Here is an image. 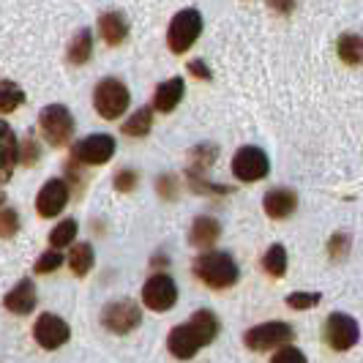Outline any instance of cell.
<instances>
[{"instance_id":"6da1fadb","label":"cell","mask_w":363,"mask_h":363,"mask_svg":"<svg viewBox=\"0 0 363 363\" xmlns=\"http://www.w3.org/2000/svg\"><path fill=\"white\" fill-rule=\"evenodd\" d=\"M218 333V320L213 311L202 309L194 311L189 323L175 325L167 336V350L178 358V361H189L197 355V350L211 345Z\"/></svg>"},{"instance_id":"7a4b0ae2","label":"cell","mask_w":363,"mask_h":363,"mask_svg":"<svg viewBox=\"0 0 363 363\" xmlns=\"http://www.w3.org/2000/svg\"><path fill=\"white\" fill-rule=\"evenodd\" d=\"M194 276L213 290H224L238 281V265L227 252H208L194 259Z\"/></svg>"},{"instance_id":"3957f363","label":"cell","mask_w":363,"mask_h":363,"mask_svg":"<svg viewBox=\"0 0 363 363\" xmlns=\"http://www.w3.org/2000/svg\"><path fill=\"white\" fill-rule=\"evenodd\" d=\"M131 93L118 77H104L93 91V107L104 121H115L128 109Z\"/></svg>"},{"instance_id":"277c9868","label":"cell","mask_w":363,"mask_h":363,"mask_svg":"<svg viewBox=\"0 0 363 363\" xmlns=\"http://www.w3.org/2000/svg\"><path fill=\"white\" fill-rule=\"evenodd\" d=\"M38 126L50 145L63 147L74 137V115L63 104H47L38 115Z\"/></svg>"},{"instance_id":"5b68a950","label":"cell","mask_w":363,"mask_h":363,"mask_svg":"<svg viewBox=\"0 0 363 363\" xmlns=\"http://www.w3.org/2000/svg\"><path fill=\"white\" fill-rule=\"evenodd\" d=\"M202 33V14L197 9H183L178 11L172 22H169V30H167V44L175 55H183Z\"/></svg>"},{"instance_id":"8992f818","label":"cell","mask_w":363,"mask_h":363,"mask_svg":"<svg viewBox=\"0 0 363 363\" xmlns=\"http://www.w3.org/2000/svg\"><path fill=\"white\" fill-rule=\"evenodd\" d=\"M295 339V330L287 323H262V325L249 328L243 333V342L255 352H265L273 347H287Z\"/></svg>"},{"instance_id":"52a82bcc","label":"cell","mask_w":363,"mask_h":363,"mask_svg":"<svg viewBox=\"0 0 363 363\" xmlns=\"http://www.w3.org/2000/svg\"><path fill=\"white\" fill-rule=\"evenodd\" d=\"M268 169H271V162H268V153L262 147H240L233 159V175L243 183L262 181L268 175Z\"/></svg>"},{"instance_id":"ba28073f","label":"cell","mask_w":363,"mask_h":363,"mask_svg":"<svg viewBox=\"0 0 363 363\" xmlns=\"http://www.w3.org/2000/svg\"><path fill=\"white\" fill-rule=\"evenodd\" d=\"M143 323V309L134 301H112L101 311V325L109 333H128Z\"/></svg>"},{"instance_id":"9c48e42d","label":"cell","mask_w":363,"mask_h":363,"mask_svg":"<svg viewBox=\"0 0 363 363\" xmlns=\"http://www.w3.org/2000/svg\"><path fill=\"white\" fill-rule=\"evenodd\" d=\"M178 301V284L167 276V273H156L150 276L143 287V303L153 311H169Z\"/></svg>"},{"instance_id":"30bf717a","label":"cell","mask_w":363,"mask_h":363,"mask_svg":"<svg viewBox=\"0 0 363 363\" xmlns=\"http://www.w3.org/2000/svg\"><path fill=\"white\" fill-rule=\"evenodd\" d=\"M358 336H361L358 323H355L350 314L333 311V314L325 320V342L330 345V350L345 352V350H350V347H355Z\"/></svg>"},{"instance_id":"8fae6325","label":"cell","mask_w":363,"mask_h":363,"mask_svg":"<svg viewBox=\"0 0 363 363\" xmlns=\"http://www.w3.org/2000/svg\"><path fill=\"white\" fill-rule=\"evenodd\" d=\"M33 339L44 350H57L72 339V328L66 320H60L57 314H41L33 325Z\"/></svg>"},{"instance_id":"7c38bea8","label":"cell","mask_w":363,"mask_h":363,"mask_svg":"<svg viewBox=\"0 0 363 363\" xmlns=\"http://www.w3.org/2000/svg\"><path fill=\"white\" fill-rule=\"evenodd\" d=\"M115 153V140L109 134H91L85 140H79L72 147V156L79 164H107Z\"/></svg>"},{"instance_id":"4fadbf2b","label":"cell","mask_w":363,"mask_h":363,"mask_svg":"<svg viewBox=\"0 0 363 363\" xmlns=\"http://www.w3.org/2000/svg\"><path fill=\"white\" fill-rule=\"evenodd\" d=\"M66 202H69V183L60 181V178L47 181L41 186V191H38V197H36L38 216H44V218L57 216V213L66 208Z\"/></svg>"},{"instance_id":"5bb4252c","label":"cell","mask_w":363,"mask_h":363,"mask_svg":"<svg viewBox=\"0 0 363 363\" xmlns=\"http://www.w3.org/2000/svg\"><path fill=\"white\" fill-rule=\"evenodd\" d=\"M17 147L19 140L14 134V128L6 121H0V183H6L11 178L14 167H17Z\"/></svg>"},{"instance_id":"9a60e30c","label":"cell","mask_w":363,"mask_h":363,"mask_svg":"<svg viewBox=\"0 0 363 363\" xmlns=\"http://www.w3.org/2000/svg\"><path fill=\"white\" fill-rule=\"evenodd\" d=\"M36 301H38L36 284L30 279H22L17 287L3 298V306L11 311V314H30V311L36 309Z\"/></svg>"},{"instance_id":"2e32d148","label":"cell","mask_w":363,"mask_h":363,"mask_svg":"<svg viewBox=\"0 0 363 363\" xmlns=\"http://www.w3.org/2000/svg\"><path fill=\"white\" fill-rule=\"evenodd\" d=\"M298 208V194L290 189H271L262 197V211L271 218H287Z\"/></svg>"},{"instance_id":"e0dca14e","label":"cell","mask_w":363,"mask_h":363,"mask_svg":"<svg viewBox=\"0 0 363 363\" xmlns=\"http://www.w3.org/2000/svg\"><path fill=\"white\" fill-rule=\"evenodd\" d=\"M99 33H101V38L107 41L109 47L123 44L128 36L126 14H123V11H104V14L99 17Z\"/></svg>"},{"instance_id":"ac0fdd59","label":"cell","mask_w":363,"mask_h":363,"mask_svg":"<svg viewBox=\"0 0 363 363\" xmlns=\"http://www.w3.org/2000/svg\"><path fill=\"white\" fill-rule=\"evenodd\" d=\"M183 91H186V85H183L181 77H172V79L162 82V85L156 88V96H153V109H159V112H172V109L181 104Z\"/></svg>"},{"instance_id":"d6986e66","label":"cell","mask_w":363,"mask_h":363,"mask_svg":"<svg viewBox=\"0 0 363 363\" xmlns=\"http://www.w3.org/2000/svg\"><path fill=\"white\" fill-rule=\"evenodd\" d=\"M218 235H221V224H218L216 218L211 216H200L194 218V224H191V243L194 246H200V249H205V246H213L218 240Z\"/></svg>"},{"instance_id":"ffe728a7","label":"cell","mask_w":363,"mask_h":363,"mask_svg":"<svg viewBox=\"0 0 363 363\" xmlns=\"http://www.w3.org/2000/svg\"><path fill=\"white\" fill-rule=\"evenodd\" d=\"M93 262H96V255H93L91 243H74L72 255H69V268L74 276H88L93 271Z\"/></svg>"},{"instance_id":"44dd1931","label":"cell","mask_w":363,"mask_h":363,"mask_svg":"<svg viewBox=\"0 0 363 363\" xmlns=\"http://www.w3.org/2000/svg\"><path fill=\"white\" fill-rule=\"evenodd\" d=\"M93 55V33L88 28H82V30H77L72 38V44H69V60L72 63H88Z\"/></svg>"},{"instance_id":"7402d4cb","label":"cell","mask_w":363,"mask_h":363,"mask_svg":"<svg viewBox=\"0 0 363 363\" xmlns=\"http://www.w3.org/2000/svg\"><path fill=\"white\" fill-rule=\"evenodd\" d=\"M339 57L350 66H361L363 63V36L358 33H347L339 38Z\"/></svg>"},{"instance_id":"603a6c76","label":"cell","mask_w":363,"mask_h":363,"mask_svg":"<svg viewBox=\"0 0 363 363\" xmlns=\"http://www.w3.org/2000/svg\"><path fill=\"white\" fill-rule=\"evenodd\" d=\"M25 101V91L11 79H0V115L14 112Z\"/></svg>"},{"instance_id":"cb8c5ba5","label":"cell","mask_w":363,"mask_h":363,"mask_svg":"<svg viewBox=\"0 0 363 363\" xmlns=\"http://www.w3.org/2000/svg\"><path fill=\"white\" fill-rule=\"evenodd\" d=\"M150 126H153V107H140L123 123V134H128V137H145Z\"/></svg>"},{"instance_id":"d4e9b609","label":"cell","mask_w":363,"mask_h":363,"mask_svg":"<svg viewBox=\"0 0 363 363\" xmlns=\"http://www.w3.org/2000/svg\"><path fill=\"white\" fill-rule=\"evenodd\" d=\"M262 268H265V273L268 276H284L287 273V252H284V246H271L268 252H265V257H262Z\"/></svg>"},{"instance_id":"484cf974","label":"cell","mask_w":363,"mask_h":363,"mask_svg":"<svg viewBox=\"0 0 363 363\" xmlns=\"http://www.w3.org/2000/svg\"><path fill=\"white\" fill-rule=\"evenodd\" d=\"M77 230H79V224H77L74 218L60 221L52 233H50V243H52L55 252H57V249H63V246H72L74 240H77Z\"/></svg>"},{"instance_id":"4316f807","label":"cell","mask_w":363,"mask_h":363,"mask_svg":"<svg viewBox=\"0 0 363 363\" xmlns=\"http://www.w3.org/2000/svg\"><path fill=\"white\" fill-rule=\"evenodd\" d=\"M323 301V295L320 292H290L287 295V306L295 311H306L311 306H317Z\"/></svg>"},{"instance_id":"83f0119b","label":"cell","mask_w":363,"mask_h":363,"mask_svg":"<svg viewBox=\"0 0 363 363\" xmlns=\"http://www.w3.org/2000/svg\"><path fill=\"white\" fill-rule=\"evenodd\" d=\"M19 213L14 208H0V238H14L19 233Z\"/></svg>"},{"instance_id":"f1b7e54d","label":"cell","mask_w":363,"mask_h":363,"mask_svg":"<svg viewBox=\"0 0 363 363\" xmlns=\"http://www.w3.org/2000/svg\"><path fill=\"white\" fill-rule=\"evenodd\" d=\"M216 159V147L213 145H200L191 150V164H194V169L202 172V169H208L211 164ZM197 172H191V175H197Z\"/></svg>"},{"instance_id":"f546056e","label":"cell","mask_w":363,"mask_h":363,"mask_svg":"<svg viewBox=\"0 0 363 363\" xmlns=\"http://www.w3.org/2000/svg\"><path fill=\"white\" fill-rule=\"evenodd\" d=\"M63 262H66V259H63V255L52 249V252H47V255H41L36 259V273H52V271H57Z\"/></svg>"},{"instance_id":"4dcf8cb0","label":"cell","mask_w":363,"mask_h":363,"mask_svg":"<svg viewBox=\"0 0 363 363\" xmlns=\"http://www.w3.org/2000/svg\"><path fill=\"white\" fill-rule=\"evenodd\" d=\"M271 363H309V361H306V355H303L298 347L287 345V347H281V350L273 355Z\"/></svg>"},{"instance_id":"1f68e13d","label":"cell","mask_w":363,"mask_h":363,"mask_svg":"<svg viewBox=\"0 0 363 363\" xmlns=\"http://www.w3.org/2000/svg\"><path fill=\"white\" fill-rule=\"evenodd\" d=\"M36 159H38V145L33 140H22L17 147V164L22 162L30 167V164H36Z\"/></svg>"},{"instance_id":"d6a6232c","label":"cell","mask_w":363,"mask_h":363,"mask_svg":"<svg viewBox=\"0 0 363 363\" xmlns=\"http://www.w3.org/2000/svg\"><path fill=\"white\" fill-rule=\"evenodd\" d=\"M137 181H140V178H137L134 169H121V172L115 175V189H118V191H131V189L137 186Z\"/></svg>"},{"instance_id":"836d02e7","label":"cell","mask_w":363,"mask_h":363,"mask_svg":"<svg viewBox=\"0 0 363 363\" xmlns=\"http://www.w3.org/2000/svg\"><path fill=\"white\" fill-rule=\"evenodd\" d=\"M350 249V238L347 235H333L330 238V257H345V252Z\"/></svg>"},{"instance_id":"e575fe53","label":"cell","mask_w":363,"mask_h":363,"mask_svg":"<svg viewBox=\"0 0 363 363\" xmlns=\"http://www.w3.org/2000/svg\"><path fill=\"white\" fill-rule=\"evenodd\" d=\"M159 191H162V197L172 200V197H175V178H172V175L159 178Z\"/></svg>"},{"instance_id":"d590c367","label":"cell","mask_w":363,"mask_h":363,"mask_svg":"<svg viewBox=\"0 0 363 363\" xmlns=\"http://www.w3.org/2000/svg\"><path fill=\"white\" fill-rule=\"evenodd\" d=\"M189 72L194 74V77H200V79H211V72H208V66L202 60H191L189 63Z\"/></svg>"},{"instance_id":"8d00e7d4","label":"cell","mask_w":363,"mask_h":363,"mask_svg":"<svg viewBox=\"0 0 363 363\" xmlns=\"http://www.w3.org/2000/svg\"><path fill=\"white\" fill-rule=\"evenodd\" d=\"M0 205H3V194H0Z\"/></svg>"}]
</instances>
